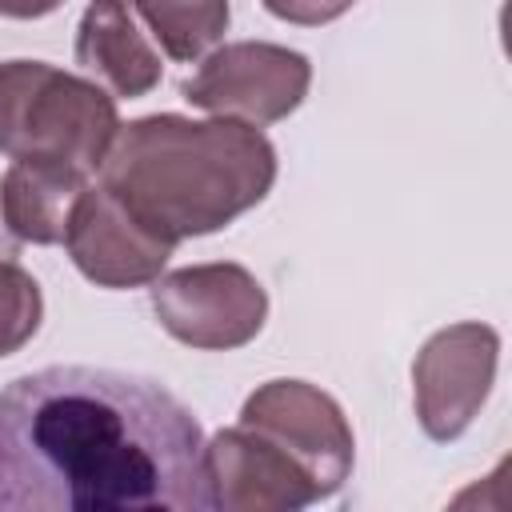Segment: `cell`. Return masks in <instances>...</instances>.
Returning a JSON list of instances; mask_svg holds the SVG:
<instances>
[{"label":"cell","instance_id":"6da1fadb","mask_svg":"<svg viewBox=\"0 0 512 512\" xmlns=\"http://www.w3.org/2000/svg\"><path fill=\"white\" fill-rule=\"evenodd\" d=\"M204 508V428L160 380L52 364L0 392V512Z\"/></svg>","mask_w":512,"mask_h":512},{"label":"cell","instance_id":"7a4b0ae2","mask_svg":"<svg viewBox=\"0 0 512 512\" xmlns=\"http://www.w3.org/2000/svg\"><path fill=\"white\" fill-rule=\"evenodd\" d=\"M272 184V140L224 116L188 120L156 112L128 120L100 164V188L172 244L228 228L256 208Z\"/></svg>","mask_w":512,"mask_h":512},{"label":"cell","instance_id":"3957f363","mask_svg":"<svg viewBox=\"0 0 512 512\" xmlns=\"http://www.w3.org/2000/svg\"><path fill=\"white\" fill-rule=\"evenodd\" d=\"M120 132L116 96L44 60L0 64V156L96 176Z\"/></svg>","mask_w":512,"mask_h":512},{"label":"cell","instance_id":"277c9868","mask_svg":"<svg viewBox=\"0 0 512 512\" xmlns=\"http://www.w3.org/2000/svg\"><path fill=\"white\" fill-rule=\"evenodd\" d=\"M152 312L172 340L200 352H232L260 336L268 292L244 264H192L152 280Z\"/></svg>","mask_w":512,"mask_h":512},{"label":"cell","instance_id":"5b68a950","mask_svg":"<svg viewBox=\"0 0 512 512\" xmlns=\"http://www.w3.org/2000/svg\"><path fill=\"white\" fill-rule=\"evenodd\" d=\"M308 84L312 64L304 52L268 40H236L208 52L180 92L192 108L264 128L292 116L304 104Z\"/></svg>","mask_w":512,"mask_h":512},{"label":"cell","instance_id":"8992f818","mask_svg":"<svg viewBox=\"0 0 512 512\" xmlns=\"http://www.w3.org/2000/svg\"><path fill=\"white\" fill-rule=\"evenodd\" d=\"M240 428L264 436L276 444L288 460H296L316 488L336 496L344 480L352 476L356 460V436L344 416V408L316 384L308 380H268L260 384L244 408H240Z\"/></svg>","mask_w":512,"mask_h":512},{"label":"cell","instance_id":"52a82bcc","mask_svg":"<svg viewBox=\"0 0 512 512\" xmlns=\"http://www.w3.org/2000/svg\"><path fill=\"white\" fill-rule=\"evenodd\" d=\"M500 364V332L480 320H460L424 340L412 364V404L428 440L448 444L480 416Z\"/></svg>","mask_w":512,"mask_h":512},{"label":"cell","instance_id":"ba28073f","mask_svg":"<svg viewBox=\"0 0 512 512\" xmlns=\"http://www.w3.org/2000/svg\"><path fill=\"white\" fill-rule=\"evenodd\" d=\"M204 484L208 508L224 512H300L324 500L296 460L240 424L204 440Z\"/></svg>","mask_w":512,"mask_h":512},{"label":"cell","instance_id":"9c48e42d","mask_svg":"<svg viewBox=\"0 0 512 512\" xmlns=\"http://www.w3.org/2000/svg\"><path fill=\"white\" fill-rule=\"evenodd\" d=\"M64 248L84 280L96 288H144L152 284L168 256L176 252L172 240L156 236L140 224L108 188H84L72 208Z\"/></svg>","mask_w":512,"mask_h":512},{"label":"cell","instance_id":"30bf717a","mask_svg":"<svg viewBox=\"0 0 512 512\" xmlns=\"http://www.w3.org/2000/svg\"><path fill=\"white\" fill-rule=\"evenodd\" d=\"M76 64L108 96H148L160 84V56L136 28L132 12L116 0H92L76 28Z\"/></svg>","mask_w":512,"mask_h":512},{"label":"cell","instance_id":"8fae6325","mask_svg":"<svg viewBox=\"0 0 512 512\" xmlns=\"http://www.w3.org/2000/svg\"><path fill=\"white\" fill-rule=\"evenodd\" d=\"M88 176L64 164H28L16 160L0 180L4 216L20 244H64L76 200L84 196Z\"/></svg>","mask_w":512,"mask_h":512},{"label":"cell","instance_id":"7c38bea8","mask_svg":"<svg viewBox=\"0 0 512 512\" xmlns=\"http://www.w3.org/2000/svg\"><path fill=\"white\" fill-rule=\"evenodd\" d=\"M148 32L164 48V56L192 64L208 56L232 20L228 0H136Z\"/></svg>","mask_w":512,"mask_h":512},{"label":"cell","instance_id":"4fadbf2b","mask_svg":"<svg viewBox=\"0 0 512 512\" xmlns=\"http://www.w3.org/2000/svg\"><path fill=\"white\" fill-rule=\"evenodd\" d=\"M44 320V296L32 272L16 260H0V360L20 352Z\"/></svg>","mask_w":512,"mask_h":512},{"label":"cell","instance_id":"5bb4252c","mask_svg":"<svg viewBox=\"0 0 512 512\" xmlns=\"http://www.w3.org/2000/svg\"><path fill=\"white\" fill-rule=\"evenodd\" d=\"M356 0H264V8L276 16V20H288V24H300V28H320V24H332L340 20Z\"/></svg>","mask_w":512,"mask_h":512},{"label":"cell","instance_id":"9a60e30c","mask_svg":"<svg viewBox=\"0 0 512 512\" xmlns=\"http://www.w3.org/2000/svg\"><path fill=\"white\" fill-rule=\"evenodd\" d=\"M64 0H0V16L8 20H40L48 12H56Z\"/></svg>","mask_w":512,"mask_h":512},{"label":"cell","instance_id":"2e32d148","mask_svg":"<svg viewBox=\"0 0 512 512\" xmlns=\"http://www.w3.org/2000/svg\"><path fill=\"white\" fill-rule=\"evenodd\" d=\"M16 252H20V240H16V232L8 228V216H4V196H0V260H16Z\"/></svg>","mask_w":512,"mask_h":512},{"label":"cell","instance_id":"e0dca14e","mask_svg":"<svg viewBox=\"0 0 512 512\" xmlns=\"http://www.w3.org/2000/svg\"><path fill=\"white\" fill-rule=\"evenodd\" d=\"M116 4H124V0H116Z\"/></svg>","mask_w":512,"mask_h":512}]
</instances>
